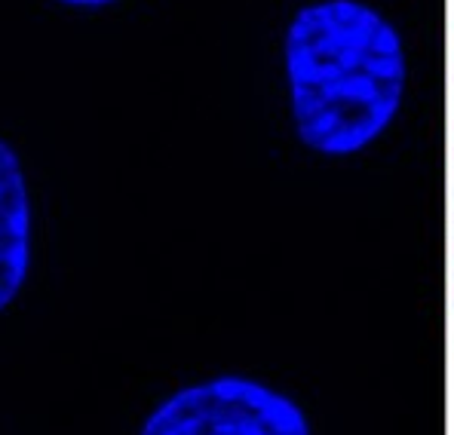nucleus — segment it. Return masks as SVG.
I'll list each match as a JSON object with an SVG mask.
<instances>
[{
	"label": "nucleus",
	"mask_w": 454,
	"mask_h": 435,
	"mask_svg": "<svg viewBox=\"0 0 454 435\" xmlns=\"http://www.w3.org/2000/svg\"><path fill=\"white\" fill-rule=\"evenodd\" d=\"M31 270V197L19 153L0 138V310L16 300Z\"/></svg>",
	"instance_id": "3"
},
{
	"label": "nucleus",
	"mask_w": 454,
	"mask_h": 435,
	"mask_svg": "<svg viewBox=\"0 0 454 435\" xmlns=\"http://www.w3.org/2000/svg\"><path fill=\"white\" fill-rule=\"evenodd\" d=\"M292 396L262 380L222 374L166 396L142 420V435H310Z\"/></svg>",
	"instance_id": "2"
},
{
	"label": "nucleus",
	"mask_w": 454,
	"mask_h": 435,
	"mask_svg": "<svg viewBox=\"0 0 454 435\" xmlns=\"http://www.w3.org/2000/svg\"><path fill=\"white\" fill-rule=\"evenodd\" d=\"M283 74L295 136L323 159L372 151L409 96L403 31L365 0H310L283 35Z\"/></svg>",
	"instance_id": "1"
},
{
	"label": "nucleus",
	"mask_w": 454,
	"mask_h": 435,
	"mask_svg": "<svg viewBox=\"0 0 454 435\" xmlns=\"http://www.w3.org/2000/svg\"><path fill=\"white\" fill-rule=\"evenodd\" d=\"M65 6H74V10H105V6H114L120 0H59Z\"/></svg>",
	"instance_id": "4"
}]
</instances>
